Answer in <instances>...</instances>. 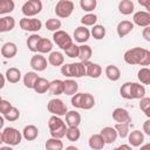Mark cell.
Here are the masks:
<instances>
[{"instance_id": "8992f818", "label": "cell", "mask_w": 150, "mask_h": 150, "mask_svg": "<svg viewBox=\"0 0 150 150\" xmlns=\"http://www.w3.org/2000/svg\"><path fill=\"white\" fill-rule=\"evenodd\" d=\"M47 110L54 116H66L68 112L66 103L60 98H52L47 104Z\"/></svg>"}, {"instance_id": "1f68e13d", "label": "cell", "mask_w": 150, "mask_h": 150, "mask_svg": "<svg viewBox=\"0 0 150 150\" xmlns=\"http://www.w3.org/2000/svg\"><path fill=\"white\" fill-rule=\"evenodd\" d=\"M77 90H79V84H77L76 81L70 80V79L64 81V91H63V94L69 95V96H74L75 94H77Z\"/></svg>"}, {"instance_id": "3957f363", "label": "cell", "mask_w": 150, "mask_h": 150, "mask_svg": "<svg viewBox=\"0 0 150 150\" xmlns=\"http://www.w3.org/2000/svg\"><path fill=\"white\" fill-rule=\"evenodd\" d=\"M48 129H49V134L52 137L61 139L62 137L66 136L68 127L66 124V121H63L60 116L53 115L48 120Z\"/></svg>"}, {"instance_id": "7dc6e473", "label": "cell", "mask_w": 150, "mask_h": 150, "mask_svg": "<svg viewBox=\"0 0 150 150\" xmlns=\"http://www.w3.org/2000/svg\"><path fill=\"white\" fill-rule=\"evenodd\" d=\"M64 53H66V55H67L68 57H71V59L79 57V55H80V46L73 43L68 49L64 50Z\"/></svg>"}, {"instance_id": "f5cc1de1", "label": "cell", "mask_w": 150, "mask_h": 150, "mask_svg": "<svg viewBox=\"0 0 150 150\" xmlns=\"http://www.w3.org/2000/svg\"><path fill=\"white\" fill-rule=\"evenodd\" d=\"M112 150H132V149L129 144H122V145H118L117 148H115Z\"/></svg>"}, {"instance_id": "ee69618b", "label": "cell", "mask_w": 150, "mask_h": 150, "mask_svg": "<svg viewBox=\"0 0 150 150\" xmlns=\"http://www.w3.org/2000/svg\"><path fill=\"white\" fill-rule=\"evenodd\" d=\"M139 109L144 112L146 117L150 118V97L145 96L142 100H139Z\"/></svg>"}, {"instance_id": "9f6ffc18", "label": "cell", "mask_w": 150, "mask_h": 150, "mask_svg": "<svg viewBox=\"0 0 150 150\" xmlns=\"http://www.w3.org/2000/svg\"><path fill=\"white\" fill-rule=\"evenodd\" d=\"M138 4H139L141 6H144V7H145V5L148 4V0H138Z\"/></svg>"}, {"instance_id": "52a82bcc", "label": "cell", "mask_w": 150, "mask_h": 150, "mask_svg": "<svg viewBox=\"0 0 150 150\" xmlns=\"http://www.w3.org/2000/svg\"><path fill=\"white\" fill-rule=\"evenodd\" d=\"M41 11H42V2L40 0H28L21 7V12L26 18L35 16Z\"/></svg>"}, {"instance_id": "ac0fdd59", "label": "cell", "mask_w": 150, "mask_h": 150, "mask_svg": "<svg viewBox=\"0 0 150 150\" xmlns=\"http://www.w3.org/2000/svg\"><path fill=\"white\" fill-rule=\"evenodd\" d=\"M84 64H86V69H87V76H89L91 79H97V77L101 76L102 68H101L100 64L94 63V62H90V61L84 62Z\"/></svg>"}, {"instance_id": "c3c4849f", "label": "cell", "mask_w": 150, "mask_h": 150, "mask_svg": "<svg viewBox=\"0 0 150 150\" xmlns=\"http://www.w3.org/2000/svg\"><path fill=\"white\" fill-rule=\"evenodd\" d=\"M12 107H13V105L9 103V101H7V100H1V101H0V111H1L2 116L6 115V114L12 109Z\"/></svg>"}, {"instance_id": "db71d44e", "label": "cell", "mask_w": 150, "mask_h": 150, "mask_svg": "<svg viewBox=\"0 0 150 150\" xmlns=\"http://www.w3.org/2000/svg\"><path fill=\"white\" fill-rule=\"evenodd\" d=\"M139 150H150V143H146V144L142 145Z\"/></svg>"}, {"instance_id": "83f0119b", "label": "cell", "mask_w": 150, "mask_h": 150, "mask_svg": "<svg viewBox=\"0 0 150 150\" xmlns=\"http://www.w3.org/2000/svg\"><path fill=\"white\" fill-rule=\"evenodd\" d=\"M49 91L52 95H61L64 91V81L62 80H53L50 82V87H49Z\"/></svg>"}, {"instance_id": "6da1fadb", "label": "cell", "mask_w": 150, "mask_h": 150, "mask_svg": "<svg viewBox=\"0 0 150 150\" xmlns=\"http://www.w3.org/2000/svg\"><path fill=\"white\" fill-rule=\"evenodd\" d=\"M124 61L128 64L135 66H149L150 64V52L142 47L130 48L124 53Z\"/></svg>"}, {"instance_id": "d4e9b609", "label": "cell", "mask_w": 150, "mask_h": 150, "mask_svg": "<svg viewBox=\"0 0 150 150\" xmlns=\"http://www.w3.org/2000/svg\"><path fill=\"white\" fill-rule=\"evenodd\" d=\"M5 76L9 83H18L21 80V71L15 67H11L6 70Z\"/></svg>"}, {"instance_id": "4316f807", "label": "cell", "mask_w": 150, "mask_h": 150, "mask_svg": "<svg viewBox=\"0 0 150 150\" xmlns=\"http://www.w3.org/2000/svg\"><path fill=\"white\" fill-rule=\"evenodd\" d=\"M38 80H39V76L35 71H27L23 75V84L28 89H34V86Z\"/></svg>"}, {"instance_id": "9a60e30c", "label": "cell", "mask_w": 150, "mask_h": 150, "mask_svg": "<svg viewBox=\"0 0 150 150\" xmlns=\"http://www.w3.org/2000/svg\"><path fill=\"white\" fill-rule=\"evenodd\" d=\"M100 134H101V136L103 137V139H104L105 144L114 143V142L116 141L117 136H118V134H117L116 129H115V128H112V127H104V128H102V130H101V132H100Z\"/></svg>"}, {"instance_id": "ba28073f", "label": "cell", "mask_w": 150, "mask_h": 150, "mask_svg": "<svg viewBox=\"0 0 150 150\" xmlns=\"http://www.w3.org/2000/svg\"><path fill=\"white\" fill-rule=\"evenodd\" d=\"M74 11V2L70 0H60L56 2L55 6V14L61 18V19H66L69 18L71 15Z\"/></svg>"}, {"instance_id": "2e32d148", "label": "cell", "mask_w": 150, "mask_h": 150, "mask_svg": "<svg viewBox=\"0 0 150 150\" xmlns=\"http://www.w3.org/2000/svg\"><path fill=\"white\" fill-rule=\"evenodd\" d=\"M134 29V22L129 21V20H123V21H120L117 27H116V30H117V35L120 38H124L125 35H128L131 30Z\"/></svg>"}, {"instance_id": "277c9868", "label": "cell", "mask_w": 150, "mask_h": 150, "mask_svg": "<svg viewBox=\"0 0 150 150\" xmlns=\"http://www.w3.org/2000/svg\"><path fill=\"white\" fill-rule=\"evenodd\" d=\"M22 134L13 128V127H6L2 129L1 134H0V142L9 145V146H15V145H19L21 143V139H22Z\"/></svg>"}, {"instance_id": "30bf717a", "label": "cell", "mask_w": 150, "mask_h": 150, "mask_svg": "<svg viewBox=\"0 0 150 150\" xmlns=\"http://www.w3.org/2000/svg\"><path fill=\"white\" fill-rule=\"evenodd\" d=\"M20 27L26 30V32H33L35 34V32H39L42 28V22L39 19H34V18H22L19 21Z\"/></svg>"}, {"instance_id": "d590c367", "label": "cell", "mask_w": 150, "mask_h": 150, "mask_svg": "<svg viewBox=\"0 0 150 150\" xmlns=\"http://www.w3.org/2000/svg\"><path fill=\"white\" fill-rule=\"evenodd\" d=\"M40 40H41V36L38 35V34H32L30 36H28V39H27V47H28V49L30 52H33V53L38 52V45H39Z\"/></svg>"}, {"instance_id": "f35d334b", "label": "cell", "mask_w": 150, "mask_h": 150, "mask_svg": "<svg viewBox=\"0 0 150 150\" xmlns=\"http://www.w3.org/2000/svg\"><path fill=\"white\" fill-rule=\"evenodd\" d=\"M66 137H67V139L70 141V142H76V141H79V138L81 137V131H80L79 127H68Z\"/></svg>"}, {"instance_id": "681fc988", "label": "cell", "mask_w": 150, "mask_h": 150, "mask_svg": "<svg viewBox=\"0 0 150 150\" xmlns=\"http://www.w3.org/2000/svg\"><path fill=\"white\" fill-rule=\"evenodd\" d=\"M61 74L63 76L67 77H71V68H70V63H66L61 67Z\"/></svg>"}, {"instance_id": "4fadbf2b", "label": "cell", "mask_w": 150, "mask_h": 150, "mask_svg": "<svg viewBox=\"0 0 150 150\" xmlns=\"http://www.w3.org/2000/svg\"><path fill=\"white\" fill-rule=\"evenodd\" d=\"M112 118L116 123H129L131 122V116L129 115L128 110L124 108H116L112 111Z\"/></svg>"}, {"instance_id": "d6a6232c", "label": "cell", "mask_w": 150, "mask_h": 150, "mask_svg": "<svg viewBox=\"0 0 150 150\" xmlns=\"http://www.w3.org/2000/svg\"><path fill=\"white\" fill-rule=\"evenodd\" d=\"M52 48H53V42L47 39V38H41L39 45H38V52L40 54H45V53H52Z\"/></svg>"}, {"instance_id": "5bb4252c", "label": "cell", "mask_w": 150, "mask_h": 150, "mask_svg": "<svg viewBox=\"0 0 150 150\" xmlns=\"http://www.w3.org/2000/svg\"><path fill=\"white\" fill-rule=\"evenodd\" d=\"M90 30L88 29V28H86L84 26H80V27H77L75 30H74V39H75V41L76 42H79V43H84V42H87L88 40H89V38H90Z\"/></svg>"}, {"instance_id": "7c38bea8", "label": "cell", "mask_w": 150, "mask_h": 150, "mask_svg": "<svg viewBox=\"0 0 150 150\" xmlns=\"http://www.w3.org/2000/svg\"><path fill=\"white\" fill-rule=\"evenodd\" d=\"M29 64L36 71H43L47 68L48 62H47V59L45 56H42L41 54H35L34 56H32Z\"/></svg>"}, {"instance_id": "816d5d0a", "label": "cell", "mask_w": 150, "mask_h": 150, "mask_svg": "<svg viewBox=\"0 0 150 150\" xmlns=\"http://www.w3.org/2000/svg\"><path fill=\"white\" fill-rule=\"evenodd\" d=\"M143 131H144L146 135L150 136V118L146 120V121L143 123Z\"/></svg>"}, {"instance_id": "7402d4cb", "label": "cell", "mask_w": 150, "mask_h": 150, "mask_svg": "<svg viewBox=\"0 0 150 150\" xmlns=\"http://www.w3.org/2000/svg\"><path fill=\"white\" fill-rule=\"evenodd\" d=\"M81 123V115L75 110H70L66 115V124L68 127H79Z\"/></svg>"}, {"instance_id": "b9f144b4", "label": "cell", "mask_w": 150, "mask_h": 150, "mask_svg": "<svg viewBox=\"0 0 150 150\" xmlns=\"http://www.w3.org/2000/svg\"><path fill=\"white\" fill-rule=\"evenodd\" d=\"M61 26H62L61 21H60L59 19H55V18L48 19V20L46 21V28H47L48 30H50V32H54V33L57 32V30H60Z\"/></svg>"}, {"instance_id": "9c48e42d", "label": "cell", "mask_w": 150, "mask_h": 150, "mask_svg": "<svg viewBox=\"0 0 150 150\" xmlns=\"http://www.w3.org/2000/svg\"><path fill=\"white\" fill-rule=\"evenodd\" d=\"M53 40H54V42L56 43V46L57 47H60L61 49H63V50H66V49H68L74 42H73V39L70 38V35L68 34V33H66L64 30H57V32H55L54 34H53Z\"/></svg>"}, {"instance_id": "f1b7e54d", "label": "cell", "mask_w": 150, "mask_h": 150, "mask_svg": "<svg viewBox=\"0 0 150 150\" xmlns=\"http://www.w3.org/2000/svg\"><path fill=\"white\" fill-rule=\"evenodd\" d=\"M64 62V56L61 52H52L48 56V63H50L54 67L62 66Z\"/></svg>"}, {"instance_id": "484cf974", "label": "cell", "mask_w": 150, "mask_h": 150, "mask_svg": "<svg viewBox=\"0 0 150 150\" xmlns=\"http://www.w3.org/2000/svg\"><path fill=\"white\" fill-rule=\"evenodd\" d=\"M104 73H105V76H107L110 81H114V82H115V81H118L120 77H121V70H120V68L116 67V66H114V64L107 66Z\"/></svg>"}, {"instance_id": "e0dca14e", "label": "cell", "mask_w": 150, "mask_h": 150, "mask_svg": "<svg viewBox=\"0 0 150 150\" xmlns=\"http://www.w3.org/2000/svg\"><path fill=\"white\" fill-rule=\"evenodd\" d=\"M18 53V47L14 42H6L1 47V55L5 59H13Z\"/></svg>"}, {"instance_id": "d6986e66", "label": "cell", "mask_w": 150, "mask_h": 150, "mask_svg": "<svg viewBox=\"0 0 150 150\" xmlns=\"http://www.w3.org/2000/svg\"><path fill=\"white\" fill-rule=\"evenodd\" d=\"M88 144H89L90 149H93V150H102L105 145V142H104L103 137L101 136V134H94L89 137Z\"/></svg>"}, {"instance_id": "7a4b0ae2", "label": "cell", "mask_w": 150, "mask_h": 150, "mask_svg": "<svg viewBox=\"0 0 150 150\" xmlns=\"http://www.w3.org/2000/svg\"><path fill=\"white\" fill-rule=\"evenodd\" d=\"M120 94L125 100H142L145 97V88L136 82H125L120 88Z\"/></svg>"}, {"instance_id": "f546056e", "label": "cell", "mask_w": 150, "mask_h": 150, "mask_svg": "<svg viewBox=\"0 0 150 150\" xmlns=\"http://www.w3.org/2000/svg\"><path fill=\"white\" fill-rule=\"evenodd\" d=\"M135 7H134V2L131 0H122L118 4V11L121 14L123 15H129L134 12Z\"/></svg>"}, {"instance_id": "ab89813d", "label": "cell", "mask_w": 150, "mask_h": 150, "mask_svg": "<svg viewBox=\"0 0 150 150\" xmlns=\"http://www.w3.org/2000/svg\"><path fill=\"white\" fill-rule=\"evenodd\" d=\"M105 27L104 26H102V25H95L93 28H91V30H90V34L93 35V38L94 39H96V40H102L104 36H105Z\"/></svg>"}, {"instance_id": "60d3db41", "label": "cell", "mask_w": 150, "mask_h": 150, "mask_svg": "<svg viewBox=\"0 0 150 150\" xmlns=\"http://www.w3.org/2000/svg\"><path fill=\"white\" fill-rule=\"evenodd\" d=\"M121 138H125L129 136V123H116L114 127Z\"/></svg>"}, {"instance_id": "6f0895ef", "label": "cell", "mask_w": 150, "mask_h": 150, "mask_svg": "<svg viewBox=\"0 0 150 150\" xmlns=\"http://www.w3.org/2000/svg\"><path fill=\"white\" fill-rule=\"evenodd\" d=\"M0 150H14V149L12 146H9V145H6V146H1Z\"/></svg>"}, {"instance_id": "ffe728a7", "label": "cell", "mask_w": 150, "mask_h": 150, "mask_svg": "<svg viewBox=\"0 0 150 150\" xmlns=\"http://www.w3.org/2000/svg\"><path fill=\"white\" fill-rule=\"evenodd\" d=\"M15 27V19L11 15H6L0 18V32H9Z\"/></svg>"}, {"instance_id": "8fae6325", "label": "cell", "mask_w": 150, "mask_h": 150, "mask_svg": "<svg viewBox=\"0 0 150 150\" xmlns=\"http://www.w3.org/2000/svg\"><path fill=\"white\" fill-rule=\"evenodd\" d=\"M132 22L134 25H137L139 27H149L150 26V13L145 11H138L134 14L132 16Z\"/></svg>"}, {"instance_id": "8d00e7d4", "label": "cell", "mask_w": 150, "mask_h": 150, "mask_svg": "<svg viewBox=\"0 0 150 150\" xmlns=\"http://www.w3.org/2000/svg\"><path fill=\"white\" fill-rule=\"evenodd\" d=\"M137 77L142 84H150V68L143 67L138 70Z\"/></svg>"}, {"instance_id": "680465c9", "label": "cell", "mask_w": 150, "mask_h": 150, "mask_svg": "<svg viewBox=\"0 0 150 150\" xmlns=\"http://www.w3.org/2000/svg\"><path fill=\"white\" fill-rule=\"evenodd\" d=\"M145 9L148 13H150V0H148V4L145 5Z\"/></svg>"}, {"instance_id": "74e56055", "label": "cell", "mask_w": 150, "mask_h": 150, "mask_svg": "<svg viewBox=\"0 0 150 150\" xmlns=\"http://www.w3.org/2000/svg\"><path fill=\"white\" fill-rule=\"evenodd\" d=\"M14 7H15V4L13 0H2L0 1V14L1 15L8 14L14 11Z\"/></svg>"}, {"instance_id": "e575fe53", "label": "cell", "mask_w": 150, "mask_h": 150, "mask_svg": "<svg viewBox=\"0 0 150 150\" xmlns=\"http://www.w3.org/2000/svg\"><path fill=\"white\" fill-rule=\"evenodd\" d=\"M91 54H93V50H91V47L90 46H88V45H81L80 46V55H79V59L81 60V62L89 61V59L91 57Z\"/></svg>"}, {"instance_id": "836d02e7", "label": "cell", "mask_w": 150, "mask_h": 150, "mask_svg": "<svg viewBox=\"0 0 150 150\" xmlns=\"http://www.w3.org/2000/svg\"><path fill=\"white\" fill-rule=\"evenodd\" d=\"M46 150H63V142L59 138L50 137L46 141Z\"/></svg>"}, {"instance_id": "bcb514c9", "label": "cell", "mask_w": 150, "mask_h": 150, "mask_svg": "<svg viewBox=\"0 0 150 150\" xmlns=\"http://www.w3.org/2000/svg\"><path fill=\"white\" fill-rule=\"evenodd\" d=\"M19 117H20V111L15 107H12V109L6 115H4V118L7 120V121H9V122H14V121L19 120Z\"/></svg>"}, {"instance_id": "11a10c76", "label": "cell", "mask_w": 150, "mask_h": 150, "mask_svg": "<svg viewBox=\"0 0 150 150\" xmlns=\"http://www.w3.org/2000/svg\"><path fill=\"white\" fill-rule=\"evenodd\" d=\"M64 150H79L75 145H68V146H66V149Z\"/></svg>"}, {"instance_id": "5b68a950", "label": "cell", "mask_w": 150, "mask_h": 150, "mask_svg": "<svg viewBox=\"0 0 150 150\" xmlns=\"http://www.w3.org/2000/svg\"><path fill=\"white\" fill-rule=\"evenodd\" d=\"M71 105L79 109L89 110L95 105V98L89 93H77L71 97Z\"/></svg>"}, {"instance_id": "f907efd6", "label": "cell", "mask_w": 150, "mask_h": 150, "mask_svg": "<svg viewBox=\"0 0 150 150\" xmlns=\"http://www.w3.org/2000/svg\"><path fill=\"white\" fill-rule=\"evenodd\" d=\"M142 36L144 38V40H145V41L150 42V26H149V27L143 28V30H142Z\"/></svg>"}, {"instance_id": "7bdbcfd3", "label": "cell", "mask_w": 150, "mask_h": 150, "mask_svg": "<svg viewBox=\"0 0 150 150\" xmlns=\"http://www.w3.org/2000/svg\"><path fill=\"white\" fill-rule=\"evenodd\" d=\"M96 21H97V15L93 14V13H88V14L83 15L81 19V23L84 26H93L94 27L96 25Z\"/></svg>"}, {"instance_id": "44dd1931", "label": "cell", "mask_w": 150, "mask_h": 150, "mask_svg": "<svg viewBox=\"0 0 150 150\" xmlns=\"http://www.w3.org/2000/svg\"><path fill=\"white\" fill-rule=\"evenodd\" d=\"M70 68H71V77H82V76H87V69H86V64L84 62H74L70 63Z\"/></svg>"}, {"instance_id": "603a6c76", "label": "cell", "mask_w": 150, "mask_h": 150, "mask_svg": "<svg viewBox=\"0 0 150 150\" xmlns=\"http://www.w3.org/2000/svg\"><path fill=\"white\" fill-rule=\"evenodd\" d=\"M39 135V129L34 124H28L22 130V136L27 141H34Z\"/></svg>"}, {"instance_id": "4dcf8cb0", "label": "cell", "mask_w": 150, "mask_h": 150, "mask_svg": "<svg viewBox=\"0 0 150 150\" xmlns=\"http://www.w3.org/2000/svg\"><path fill=\"white\" fill-rule=\"evenodd\" d=\"M49 87H50V82L47 79L39 77V80L36 81V83L34 86V90L38 94H45L47 90H49Z\"/></svg>"}, {"instance_id": "cb8c5ba5", "label": "cell", "mask_w": 150, "mask_h": 150, "mask_svg": "<svg viewBox=\"0 0 150 150\" xmlns=\"http://www.w3.org/2000/svg\"><path fill=\"white\" fill-rule=\"evenodd\" d=\"M128 139L131 146H139L144 141V135L141 130H134L129 134Z\"/></svg>"}, {"instance_id": "f6af8a7d", "label": "cell", "mask_w": 150, "mask_h": 150, "mask_svg": "<svg viewBox=\"0 0 150 150\" xmlns=\"http://www.w3.org/2000/svg\"><path fill=\"white\" fill-rule=\"evenodd\" d=\"M96 5H97L96 0H81V1H80L81 8H82L83 11H86V12H91V11H94V9L96 8Z\"/></svg>"}]
</instances>
